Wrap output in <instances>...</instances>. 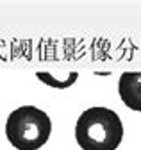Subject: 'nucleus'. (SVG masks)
<instances>
[{
    "label": "nucleus",
    "mask_w": 141,
    "mask_h": 150,
    "mask_svg": "<svg viewBox=\"0 0 141 150\" xmlns=\"http://www.w3.org/2000/svg\"><path fill=\"white\" fill-rule=\"evenodd\" d=\"M75 139L82 150H116L123 139V123L113 109L90 107L77 120Z\"/></svg>",
    "instance_id": "f257e3e1"
},
{
    "label": "nucleus",
    "mask_w": 141,
    "mask_h": 150,
    "mask_svg": "<svg viewBox=\"0 0 141 150\" xmlns=\"http://www.w3.org/2000/svg\"><path fill=\"white\" fill-rule=\"evenodd\" d=\"M52 132V122L45 111L34 105H22L14 109L6 122V136L18 150L41 148Z\"/></svg>",
    "instance_id": "f03ea898"
},
{
    "label": "nucleus",
    "mask_w": 141,
    "mask_h": 150,
    "mask_svg": "<svg viewBox=\"0 0 141 150\" xmlns=\"http://www.w3.org/2000/svg\"><path fill=\"white\" fill-rule=\"evenodd\" d=\"M36 77H38L41 82H45L47 86L64 89V88H70V86L75 84V81L79 79V73H77V71H70L66 79H57V77H54V75L48 73V71H36Z\"/></svg>",
    "instance_id": "20e7f679"
},
{
    "label": "nucleus",
    "mask_w": 141,
    "mask_h": 150,
    "mask_svg": "<svg viewBox=\"0 0 141 150\" xmlns=\"http://www.w3.org/2000/svg\"><path fill=\"white\" fill-rule=\"evenodd\" d=\"M118 93L129 109L141 112V71H123L118 81Z\"/></svg>",
    "instance_id": "7ed1b4c3"
}]
</instances>
